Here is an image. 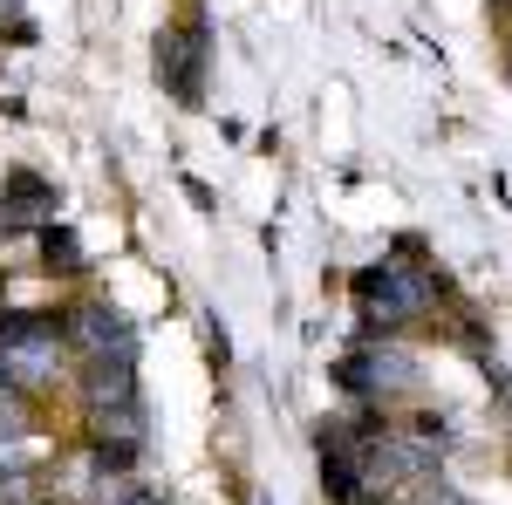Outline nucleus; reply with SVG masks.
I'll return each instance as SVG.
<instances>
[{"instance_id": "f257e3e1", "label": "nucleus", "mask_w": 512, "mask_h": 505, "mask_svg": "<svg viewBox=\"0 0 512 505\" xmlns=\"http://www.w3.org/2000/svg\"><path fill=\"white\" fill-rule=\"evenodd\" d=\"M355 301H362V314L369 321H383V328H396V321H417V314L437 301V280L417 260H390V267H362L355 273Z\"/></svg>"}, {"instance_id": "f03ea898", "label": "nucleus", "mask_w": 512, "mask_h": 505, "mask_svg": "<svg viewBox=\"0 0 512 505\" xmlns=\"http://www.w3.org/2000/svg\"><path fill=\"white\" fill-rule=\"evenodd\" d=\"M55 369H62V328L55 321H28V314L0 321V383L41 389L55 383Z\"/></svg>"}, {"instance_id": "7ed1b4c3", "label": "nucleus", "mask_w": 512, "mask_h": 505, "mask_svg": "<svg viewBox=\"0 0 512 505\" xmlns=\"http://www.w3.org/2000/svg\"><path fill=\"white\" fill-rule=\"evenodd\" d=\"M335 383L355 389V396H396V389L417 383V362L396 342H362L349 362H335Z\"/></svg>"}, {"instance_id": "20e7f679", "label": "nucleus", "mask_w": 512, "mask_h": 505, "mask_svg": "<svg viewBox=\"0 0 512 505\" xmlns=\"http://www.w3.org/2000/svg\"><path fill=\"white\" fill-rule=\"evenodd\" d=\"M158 76L178 103H198V82H205V21H178L158 35Z\"/></svg>"}, {"instance_id": "39448f33", "label": "nucleus", "mask_w": 512, "mask_h": 505, "mask_svg": "<svg viewBox=\"0 0 512 505\" xmlns=\"http://www.w3.org/2000/svg\"><path fill=\"white\" fill-rule=\"evenodd\" d=\"M69 342H76L82 355H110V349H130V321H123L117 308H103V301H82V308L69 314Z\"/></svg>"}, {"instance_id": "423d86ee", "label": "nucleus", "mask_w": 512, "mask_h": 505, "mask_svg": "<svg viewBox=\"0 0 512 505\" xmlns=\"http://www.w3.org/2000/svg\"><path fill=\"white\" fill-rule=\"evenodd\" d=\"M7 226H48L55 219V185L35 171H7V205H0Z\"/></svg>"}, {"instance_id": "0eeeda50", "label": "nucleus", "mask_w": 512, "mask_h": 505, "mask_svg": "<svg viewBox=\"0 0 512 505\" xmlns=\"http://www.w3.org/2000/svg\"><path fill=\"white\" fill-rule=\"evenodd\" d=\"M103 403H137V369H130V349L89 355V410Z\"/></svg>"}, {"instance_id": "6e6552de", "label": "nucleus", "mask_w": 512, "mask_h": 505, "mask_svg": "<svg viewBox=\"0 0 512 505\" xmlns=\"http://www.w3.org/2000/svg\"><path fill=\"white\" fill-rule=\"evenodd\" d=\"M41 267L48 273H82V239L69 233V226H41Z\"/></svg>"}, {"instance_id": "1a4fd4ad", "label": "nucleus", "mask_w": 512, "mask_h": 505, "mask_svg": "<svg viewBox=\"0 0 512 505\" xmlns=\"http://www.w3.org/2000/svg\"><path fill=\"white\" fill-rule=\"evenodd\" d=\"M28 430V410H21V389L0 383V437H21Z\"/></svg>"}, {"instance_id": "9d476101", "label": "nucleus", "mask_w": 512, "mask_h": 505, "mask_svg": "<svg viewBox=\"0 0 512 505\" xmlns=\"http://www.w3.org/2000/svg\"><path fill=\"white\" fill-rule=\"evenodd\" d=\"M144 505H171V499H158V492H151V499H144Z\"/></svg>"}]
</instances>
